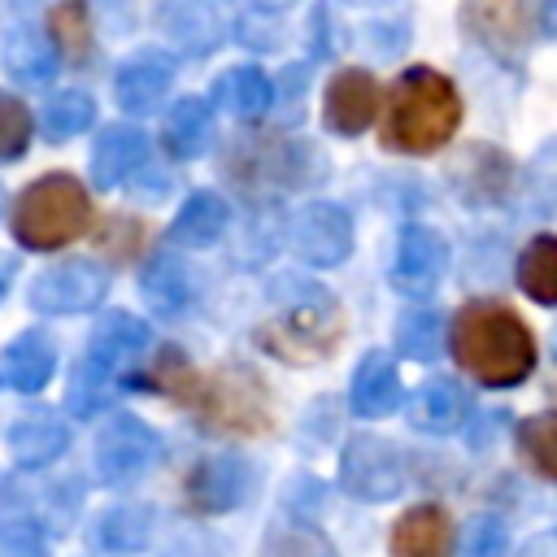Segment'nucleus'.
I'll use <instances>...</instances> for the list:
<instances>
[{
	"label": "nucleus",
	"mask_w": 557,
	"mask_h": 557,
	"mask_svg": "<svg viewBox=\"0 0 557 557\" xmlns=\"http://www.w3.org/2000/svg\"><path fill=\"white\" fill-rule=\"evenodd\" d=\"M148 161V139L139 126L131 122H117L109 126L100 139H96V152H91V183L96 187H117L126 183L131 174H139Z\"/></svg>",
	"instance_id": "aec40b11"
},
{
	"label": "nucleus",
	"mask_w": 557,
	"mask_h": 557,
	"mask_svg": "<svg viewBox=\"0 0 557 557\" xmlns=\"http://www.w3.org/2000/svg\"><path fill=\"white\" fill-rule=\"evenodd\" d=\"M0 557H48L44 548V531L26 518H13L0 527Z\"/></svg>",
	"instance_id": "ea45409f"
},
{
	"label": "nucleus",
	"mask_w": 557,
	"mask_h": 557,
	"mask_svg": "<svg viewBox=\"0 0 557 557\" xmlns=\"http://www.w3.org/2000/svg\"><path fill=\"white\" fill-rule=\"evenodd\" d=\"M174 87V61L161 57V52H139L131 57L117 74H113V96L126 113H148L165 100V91Z\"/></svg>",
	"instance_id": "a211bd4d"
},
{
	"label": "nucleus",
	"mask_w": 557,
	"mask_h": 557,
	"mask_svg": "<svg viewBox=\"0 0 557 557\" xmlns=\"http://www.w3.org/2000/svg\"><path fill=\"white\" fill-rule=\"evenodd\" d=\"M157 22H161L165 39L191 57H205L222 44V22L209 0H165Z\"/></svg>",
	"instance_id": "412c9836"
},
{
	"label": "nucleus",
	"mask_w": 557,
	"mask_h": 557,
	"mask_svg": "<svg viewBox=\"0 0 557 557\" xmlns=\"http://www.w3.org/2000/svg\"><path fill=\"white\" fill-rule=\"evenodd\" d=\"M461 30L500 65H522L535 44V4L531 0H461Z\"/></svg>",
	"instance_id": "423d86ee"
},
{
	"label": "nucleus",
	"mask_w": 557,
	"mask_h": 557,
	"mask_svg": "<svg viewBox=\"0 0 557 557\" xmlns=\"http://www.w3.org/2000/svg\"><path fill=\"white\" fill-rule=\"evenodd\" d=\"M152 527H157V513L148 505H113L96 522V540L109 553H135V548H144L152 540Z\"/></svg>",
	"instance_id": "7c9ffc66"
},
{
	"label": "nucleus",
	"mask_w": 557,
	"mask_h": 557,
	"mask_svg": "<svg viewBox=\"0 0 557 557\" xmlns=\"http://www.w3.org/2000/svg\"><path fill=\"white\" fill-rule=\"evenodd\" d=\"M109 274L96 261H61L35 274L30 283V305L39 313H87L104 300Z\"/></svg>",
	"instance_id": "f8f14e48"
},
{
	"label": "nucleus",
	"mask_w": 557,
	"mask_h": 557,
	"mask_svg": "<svg viewBox=\"0 0 557 557\" xmlns=\"http://www.w3.org/2000/svg\"><path fill=\"white\" fill-rule=\"evenodd\" d=\"M252 4H261V9H287V4H296V0H252Z\"/></svg>",
	"instance_id": "c03bdc74"
},
{
	"label": "nucleus",
	"mask_w": 557,
	"mask_h": 557,
	"mask_svg": "<svg viewBox=\"0 0 557 557\" xmlns=\"http://www.w3.org/2000/svg\"><path fill=\"white\" fill-rule=\"evenodd\" d=\"M226 222H231V213H226V200L218 191H191L170 222V239L178 248H209L222 239Z\"/></svg>",
	"instance_id": "393cba45"
},
{
	"label": "nucleus",
	"mask_w": 557,
	"mask_h": 557,
	"mask_svg": "<svg viewBox=\"0 0 557 557\" xmlns=\"http://www.w3.org/2000/svg\"><path fill=\"white\" fill-rule=\"evenodd\" d=\"M135 383H144L148 392H161V396H170V400H183V405H196V400H200V379H196L187 352L174 348V344H165V348L152 357L148 374L135 379Z\"/></svg>",
	"instance_id": "c85d7f7f"
},
{
	"label": "nucleus",
	"mask_w": 557,
	"mask_h": 557,
	"mask_svg": "<svg viewBox=\"0 0 557 557\" xmlns=\"http://www.w3.org/2000/svg\"><path fill=\"white\" fill-rule=\"evenodd\" d=\"M139 287H144V300H148L157 313H165V318H174V313H183V309L191 305L187 265H183L174 252L148 257V261H144V274H139Z\"/></svg>",
	"instance_id": "bb28decb"
},
{
	"label": "nucleus",
	"mask_w": 557,
	"mask_h": 557,
	"mask_svg": "<svg viewBox=\"0 0 557 557\" xmlns=\"http://www.w3.org/2000/svg\"><path fill=\"white\" fill-rule=\"evenodd\" d=\"M4 70L17 83H48L57 70V48L52 39L35 35V30H17L4 39Z\"/></svg>",
	"instance_id": "2f4dec72"
},
{
	"label": "nucleus",
	"mask_w": 557,
	"mask_h": 557,
	"mask_svg": "<svg viewBox=\"0 0 557 557\" xmlns=\"http://www.w3.org/2000/svg\"><path fill=\"white\" fill-rule=\"evenodd\" d=\"M387 553L392 557H448L453 553V518H448V509L435 505V500H422V505L405 509L392 522Z\"/></svg>",
	"instance_id": "dca6fc26"
},
{
	"label": "nucleus",
	"mask_w": 557,
	"mask_h": 557,
	"mask_svg": "<svg viewBox=\"0 0 557 557\" xmlns=\"http://www.w3.org/2000/svg\"><path fill=\"white\" fill-rule=\"evenodd\" d=\"M161 557H222V553H218V544H213L209 535H183V540H174Z\"/></svg>",
	"instance_id": "a19ab883"
},
{
	"label": "nucleus",
	"mask_w": 557,
	"mask_h": 557,
	"mask_svg": "<svg viewBox=\"0 0 557 557\" xmlns=\"http://www.w3.org/2000/svg\"><path fill=\"white\" fill-rule=\"evenodd\" d=\"M453 361L483 387H518L535 370V335L500 300H470L448 322Z\"/></svg>",
	"instance_id": "f257e3e1"
},
{
	"label": "nucleus",
	"mask_w": 557,
	"mask_h": 557,
	"mask_svg": "<svg viewBox=\"0 0 557 557\" xmlns=\"http://www.w3.org/2000/svg\"><path fill=\"white\" fill-rule=\"evenodd\" d=\"M513 178H518V165L496 144H461L448 161V183L457 200L470 209L505 205L513 196Z\"/></svg>",
	"instance_id": "1a4fd4ad"
},
{
	"label": "nucleus",
	"mask_w": 557,
	"mask_h": 557,
	"mask_svg": "<svg viewBox=\"0 0 557 557\" xmlns=\"http://www.w3.org/2000/svg\"><path fill=\"white\" fill-rule=\"evenodd\" d=\"M261 557H339V553L309 527H283V531H270Z\"/></svg>",
	"instance_id": "4c0bfd02"
},
{
	"label": "nucleus",
	"mask_w": 557,
	"mask_h": 557,
	"mask_svg": "<svg viewBox=\"0 0 557 557\" xmlns=\"http://www.w3.org/2000/svg\"><path fill=\"white\" fill-rule=\"evenodd\" d=\"M209 135H213V109H209V100H200V96L174 100V109L165 117V131H161L165 152L174 161H196V157H205Z\"/></svg>",
	"instance_id": "b1692460"
},
{
	"label": "nucleus",
	"mask_w": 557,
	"mask_h": 557,
	"mask_svg": "<svg viewBox=\"0 0 557 557\" xmlns=\"http://www.w3.org/2000/svg\"><path fill=\"white\" fill-rule=\"evenodd\" d=\"M470 418V396L453 379H431L409 396V426L422 435H453Z\"/></svg>",
	"instance_id": "6ab92c4d"
},
{
	"label": "nucleus",
	"mask_w": 557,
	"mask_h": 557,
	"mask_svg": "<svg viewBox=\"0 0 557 557\" xmlns=\"http://www.w3.org/2000/svg\"><path fill=\"white\" fill-rule=\"evenodd\" d=\"M444 339H448V322L426 305L400 313V322H396V348L413 361H435Z\"/></svg>",
	"instance_id": "72a5a7b5"
},
{
	"label": "nucleus",
	"mask_w": 557,
	"mask_h": 557,
	"mask_svg": "<svg viewBox=\"0 0 557 557\" xmlns=\"http://www.w3.org/2000/svg\"><path fill=\"white\" fill-rule=\"evenodd\" d=\"M283 283L296 296H274L283 300V309L257 326V344L287 366H313L335 352L344 335V309L318 283H300V278H283Z\"/></svg>",
	"instance_id": "7ed1b4c3"
},
{
	"label": "nucleus",
	"mask_w": 557,
	"mask_h": 557,
	"mask_svg": "<svg viewBox=\"0 0 557 557\" xmlns=\"http://www.w3.org/2000/svg\"><path fill=\"white\" fill-rule=\"evenodd\" d=\"M518 557H557V531H544V535L527 540Z\"/></svg>",
	"instance_id": "79ce46f5"
},
{
	"label": "nucleus",
	"mask_w": 557,
	"mask_h": 557,
	"mask_svg": "<svg viewBox=\"0 0 557 557\" xmlns=\"http://www.w3.org/2000/svg\"><path fill=\"white\" fill-rule=\"evenodd\" d=\"M405 405V383H400V370L387 352H366L352 370V383H348V409L357 418H387Z\"/></svg>",
	"instance_id": "f3484780"
},
{
	"label": "nucleus",
	"mask_w": 557,
	"mask_h": 557,
	"mask_svg": "<svg viewBox=\"0 0 557 557\" xmlns=\"http://www.w3.org/2000/svg\"><path fill=\"white\" fill-rule=\"evenodd\" d=\"M200 413L205 426L222 435H265L270 431V405H265V383L239 366H222L209 383H200Z\"/></svg>",
	"instance_id": "0eeeda50"
},
{
	"label": "nucleus",
	"mask_w": 557,
	"mask_h": 557,
	"mask_svg": "<svg viewBox=\"0 0 557 557\" xmlns=\"http://www.w3.org/2000/svg\"><path fill=\"white\" fill-rule=\"evenodd\" d=\"M553 352H557V339H553Z\"/></svg>",
	"instance_id": "a18cd8bd"
},
{
	"label": "nucleus",
	"mask_w": 557,
	"mask_h": 557,
	"mask_svg": "<svg viewBox=\"0 0 557 557\" xmlns=\"http://www.w3.org/2000/svg\"><path fill=\"white\" fill-rule=\"evenodd\" d=\"M144 348H148V326H144L135 313H122V309L104 313V318L96 322L91 339H87L78 379H74V387H70V409H74L78 418L96 413V409L109 400L113 383L135 366V357H139Z\"/></svg>",
	"instance_id": "39448f33"
},
{
	"label": "nucleus",
	"mask_w": 557,
	"mask_h": 557,
	"mask_svg": "<svg viewBox=\"0 0 557 557\" xmlns=\"http://www.w3.org/2000/svg\"><path fill=\"white\" fill-rule=\"evenodd\" d=\"M87 222H91V200L74 174L35 178L13 205V239L22 248H35V252H48V248L78 239L87 231Z\"/></svg>",
	"instance_id": "20e7f679"
},
{
	"label": "nucleus",
	"mask_w": 557,
	"mask_h": 557,
	"mask_svg": "<svg viewBox=\"0 0 557 557\" xmlns=\"http://www.w3.org/2000/svg\"><path fill=\"white\" fill-rule=\"evenodd\" d=\"M65 444H70V431H65V422H57L52 413H22V418H13L9 431H4L9 457H13L17 466H30V470L57 461V457L65 453Z\"/></svg>",
	"instance_id": "4be33fe9"
},
{
	"label": "nucleus",
	"mask_w": 557,
	"mask_h": 557,
	"mask_svg": "<svg viewBox=\"0 0 557 557\" xmlns=\"http://www.w3.org/2000/svg\"><path fill=\"white\" fill-rule=\"evenodd\" d=\"M48 39H52V48L70 65H83L91 57V13H87V0H61V4H52V13H48Z\"/></svg>",
	"instance_id": "c756f323"
},
{
	"label": "nucleus",
	"mask_w": 557,
	"mask_h": 557,
	"mask_svg": "<svg viewBox=\"0 0 557 557\" xmlns=\"http://www.w3.org/2000/svg\"><path fill=\"white\" fill-rule=\"evenodd\" d=\"M52 370H57V348H52V339L44 331H22L17 339H9V348H4V374H9V383L17 392L48 387Z\"/></svg>",
	"instance_id": "a878e982"
},
{
	"label": "nucleus",
	"mask_w": 557,
	"mask_h": 557,
	"mask_svg": "<svg viewBox=\"0 0 557 557\" xmlns=\"http://www.w3.org/2000/svg\"><path fill=\"white\" fill-rule=\"evenodd\" d=\"M444 270H448V244H444V235L431 231V226H422V222L400 226L396 248H392V261H387V283L400 296H431L435 283L444 278Z\"/></svg>",
	"instance_id": "9d476101"
},
{
	"label": "nucleus",
	"mask_w": 557,
	"mask_h": 557,
	"mask_svg": "<svg viewBox=\"0 0 557 557\" xmlns=\"http://www.w3.org/2000/svg\"><path fill=\"white\" fill-rule=\"evenodd\" d=\"M9 278H13V265H9V261H4V257H0V296H4V292H9Z\"/></svg>",
	"instance_id": "37998d69"
},
{
	"label": "nucleus",
	"mask_w": 557,
	"mask_h": 557,
	"mask_svg": "<svg viewBox=\"0 0 557 557\" xmlns=\"http://www.w3.org/2000/svg\"><path fill=\"white\" fill-rule=\"evenodd\" d=\"M157 431L135 418V413H117L100 440H96V470L109 487H122V483H135L152 461H157Z\"/></svg>",
	"instance_id": "9b49d317"
},
{
	"label": "nucleus",
	"mask_w": 557,
	"mask_h": 557,
	"mask_svg": "<svg viewBox=\"0 0 557 557\" xmlns=\"http://www.w3.org/2000/svg\"><path fill=\"white\" fill-rule=\"evenodd\" d=\"M457 557H509V527L492 513L470 518V527L461 531Z\"/></svg>",
	"instance_id": "c9c22d12"
},
{
	"label": "nucleus",
	"mask_w": 557,
	"mask_h": 557,
	"mask_svg": "<svg viewBox=\"0 0 557 557\" xmlns=\"http://www.w3.org/2000/svg\"><path fill=\"white\" fill-rule=\"evenodd\" d=\"M213 104L239 122H257L274 104V83L257 65H235L213 83Z\"/></svg>",
	"instance_id": "5701e85b"
},
{
	"label": "nucleus",
	"mask_w": 557,
	"mask_h": 557,
	"mask_svg": "<svg viewBox=\"0 0 557 557\" xmlns=\"http://www.w3.org/2000/svg\"><path fill=\"white\" fill-rule=\"evenodd\" d=\"M248 492V466L231 453L200 457L183 479V500L196 513H231Z\"/></svg>",
	"instance_id": "2eb2a0df"
},
{
	"label": "nucleus",
	"mask_w": 557,
	"mask_h": 557,
	"mask_svg": "<svg viewBox=\"0 0 557 557\" xmlns=\"http://www.w3.org/2000/svg\"><path fill=\"white\" fill-rule=\"evenodd\" d=\"M30 131H35L30 109L17 96L0 91V161H17L30 144Z\"/></svg>",
	"instance_id": "e433bc0d"
},
{
	"label": "nucleus",
	"mask_w": 557,
	"mask_h": 557,
	"mask_svg": "<svg viewBox=\"0 0 557 557\" xmlns=\"http://www.w3.org/2000/svg\"><path fill=\"white\" fill-rule=\"evenodd\" d=\"M292 248L309 265H339L352 252V218L331 200H309L292 218Z\"/></svg>",
	"instance_id": "ddd939ff"
},
{
	"label": "nucleus",
	"mask_w": 557,
	"mask_h": 557,
	"mask_svg": "<svg viewBox=\"0 0 557 557\" xmlns=\"http://www.w3.org/2000/svg\"><path fill=\"white\" fill-rule=\"evenodd\" d=\"M457 126H461V96L448 74L431 65H409L396 74V83L387 87L383 126H379V144L387 152L431 157L453 144Z\"/></svg>",
	"instance_id": "f03ea898"
},
{
	"label": "nucleus",
	"mask_w": 557,
	"mask_h": 557,
	"mask_svg": "<svg viewBox=\"0 0 557 557\" xmlns=\"http://www.w3.org/2000/svg\"><path fill=\"white\" fill-rule=\"evenodd\" d=\"M339 483L357 500H392L405 487V457L383 435H352L339 453Z\"/></svg>",
	"instance_id": "6e6552de"
},
{
	"label": "nucleus",
	"mask_w": 557,
	"mask_h": 557,
	"mask_svg": "<svg viewBox=\"0 0 557 557\" xmlns=\"http://www.w3.org/2000/svg\"><path fill=\"white\" fill-rule=\"evenodd\" d=\"M518 287L535 305H557V235H535L518 252Z\"/></svg>",
	"instance_id": "cd10ccee"
},
{
	"label": "nucleus",
	"mask_w": 557,
	"mask_h": 557,
	"mask_svg": "<svg viewBox=\"0 0 557 557\" xmlns=\"http://www.w3.org/2000/svg\"><path fill=\"white\" fill-rule=\"evenodd\" d=\"M91 122H96V104H91L87 91H74V87H70V91H57V96L44 104V135H48L52 144L83 135Z\"/></svg>",
	"instance_id": "f704fd0d"
},
{
	"label": "nucleus",
	"mask_w": 557,
	"mask_h": 557,
	"mask_svg": "<svg viewBox=\"0 0 557 557\" xmlns=\"http://www.w3.org/2000/svg\"><path fill=\"white\" fill-rule=\"evenodd\" d=\"M518 457L548 483H557V409L531 413L518 426Z\"/></svg>",
	"instance_id": "473e14b6"
},
{
	"label": "nucleus",
	"mask_w": 557,
	"mask_h": 557,
	"mask_svg": "<svg viewBox=\"0 0 557 557\" xmlns=\"http://www.w3.org/2000/svg\"><path fill=\"white\" fill-rule=\"evenodd\" d=\"M522 178H527V191L553 213V209H557V144H548V148L527 165Z\"/></svg>",
	"instance_id": "58836bf2"
},
{
	"label": "nucleus",
	"mask_w": 557,
	"mask_h": 557,
	"mask_svg": "<svg viewBox=\"0 0 557 557\" xmlns=\"http://www.w3.org/2000/svg\"><path fill=\"white\" fill-rule=\"evenodd\" d=\"M379 109H383V87L370 70L361 65H348L339 70L331 83H326V96H322V122L335 131V135H361L370 131V122H379Z\"/></svg>",
	"instance_id": "4468645a"
}]
</instances>
